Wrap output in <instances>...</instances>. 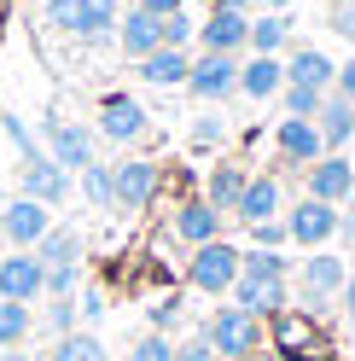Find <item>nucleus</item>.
<instances>
[{"mask_svg":"<svg viewBox=\"0 0 355 361\" xmlns=\"http://www.w3.org/2000/svg\"><path fill=\"white\" fill-rule=\"evenodd\" d=\"M47 228H53V210L24 198V192H12L6 204H0V239H6V251H35Z\"/></svg>","mask_w":355,"mask_h":361,"instance_id":"8","label":"nucleus"},{"mask_svg":"<svg viewBox=\"0 0 355 361\" xmlns=\"http://www.w3.org/2000/svg\"><path fill=\"white\" fill-rule=\"evenodd\" d=\"M187 71H192V53H181V47H158L151 59L135 64V76L146 87H187Z\"/></svg>","mask_w":355,"mask_h":361,"instance_id":"23","label":"nucleus"},{"mask_svg":"<svg viewBox=\"0 0 355 361\" xmlns=\"http://www.w3.org/2000/svg\"><path fill=\"white\" fill-rule=\"evenodd\" d=\"M332 30L344 41H355V0H338V6H332Z\"/></svg>","mask_w":355,"mask_h":361,"instance_id":"43","label":"nucleus"},{"mask_svg":"<svg viewBox=\"0 0 355 361\" xmlns=\"http://www.w3.org/2000/svg\"><path fill=\"white\" fill-rule=\"evenodd\" d=\"M245 180H251V169L239 164V157H221V164L210 169V180H204V198H210L221 216H233L239 198H245Z\"/></svg>","mask_w":355,"mask_h":361,"instance_id":"22","label":"nucleus"},{"mask_svg":"<svg viewBox=\"0 0 355 361\" xmlns=\"http://www.w3.org/2000/svg\"><path fill=\"white\" fill-rule=\"evenodd\" d=\"M0 298L6 303H30L47 298V268L35 262V251H6L0 257Z\"/></svg>","mask_w":355,"mask_h":361,"instance_id":"14","label":"nucleus"},{"mask_svg":"<svg viewBox=\"0 0 355 361\" xmlns=\"http://www.w3.org/2000/svg\"><path fill=\"white\" fill-rule=\"evenodd\" d=\"M251 47V18L245 12H221L210 6L198 18V53H221V59H239Z\"/></svg>","mask_w":355,"mask_h":361,"instance_id":"12","label":"nucleus"},{"mask_svg":"<svg viewBox=\"0 0 355 361\" xmlns=\"http://www.w3.org/2000/svg\"><path fill=\"white\" fill-rule=\"evenodd\" d=\"M0 204H6V192H0Z\"/></svg>","mask_w":355,"mask_h":361,"instance_id":"52","label":"nucleus"},{"mask_svg":"<svg viewBox=\"0 0 355 361\" xmlns=\"http://www.w3.org/2000/svg\"><path fill=\"white\" fill-rule=\"evenodd\" d=\"M0 361H35L30 350H0Z\"/></svg>","mask_w":355,"mask_h":361,"instance_id":"50","label":"nucleus"},{"mask_svg":"<svg viewBox=\"0 0 355 361\" xmlns=\"http://www.w3.org/2000/svg\"><path fill=\"white\" fill-rule=\"evenodd\" d=\"M35 262L41 268H82V233L76 228H47L35 245Z\"/></svg>","mask_w":355,"mask_h":361,"instance_id":"25","label":"nucleus"},{"mask_svg":"<svg viewBox=\"0 0 355 361\" xmlns=\"http://www.w3.org/2000/svg\"><path fill=\"white\" fill-rule=\"evenodd\" d=\"M146 128H151V111L135 99V94H105L99 99V123H94V134L99 140H111V146H135V140H146Z\"/></svg>","mask_w":355,"mask_h":361,"instance_id":"7","label":"nucleus"},{"mask_svg":"<svg viewBox=\"0 0 355 361\" xmlns=\"http://www.w3.org/2000/svg\"><path fill=\"white\" fill-rule=\"evenodd\" d=\"M285 82H292V87H320V94H332L338 64H332L320 47H292V59H285Z\"/></svg>","mask_w":355,"mask_h":361,"instance_id":"21","label":"nucleus"},{"mask_svg":"<svg viewBox=\"0 0 355 361\" xmlns=\"http://www.w3.org/2000/svg\"><path fill=\"white\" fill-rule=\"evenodd\" d=\"M315 128H320L326 152H344V146L355 140V105H349V99H338V94H326V105H320Z\"/></svg>","mask_w":355,"mask_h":361,"instance_id":"24","label":"nucleus"},{"mask_svg":"<svg viewBox=\"0 0 355 361\" xmlns=\"http://www.w3.org/2000/svg\"><path fill=\"white\" fill-rule=\"evenodd\" d=\"M41 152H47L64 175H82L87 164H99V134L87 123H70V117L53 111V117L41 123Z\"/></svg>","mask_w":355,"mask_h":361,"instance_id":"2","label":"nucleus"},{"mask_svg":"<svg viewBox=\"0 0 355 361\" xmlns=\"http://www.w3.org/2000/svg\"><path fill=\"white\" fill-rule=\"evenodd\" d=\"M349 280V262L338 251H309L303 268H297V303L303 309H326V303H338V291Z\"/></svg>","mask_w":355,"mask_h":361,"instance_id":"5","label":"nucleus"},{"mask_svg":"<svg viewBox=\"0 0 355 361\" xmlns=\"http://www.w3.org/2000/svg\"><path fill=\"white\" fill-rule=\"evenodd\" d=\"M82 321H76V298H47V314L35 321V332H53V338H64V332H76Z\"/></svg>","mask_w":355,"mask_h":361,"instance_id":"32","label":"nucleus"},{"mask_svg":"<svg viewBox=\"0 0 355 361\" xmlns=\"http://www.w3.org/2000/svg\"><path fill=\"white\" fill-rule=\"evenodd\" d=\"M175 361H221V355H216V344L204 338V326H198L192 338H181V344H175Z\"/></svg>","mask_w":355,"mask_h":361,"instance_id":"38","label":"nucleus"},{"mask_svg":"<svg viewBox=\"0 0 355 361\" xmlns=\"http://www.w3.org/2000/svg\"><path fill=\"white\" fill-rule=\"evenodd\" d=\"M192 41H198V18L192 12H175V18H163V47H192Z\"/></svg>","mask_w":355,"mask_h":361,"instance_id":"34","label":"nucleus"},{"mask_svg":"<svg viewBox=\"0 0 355 361\" xmlns=\"http://www.w3.org/2000/svg\"><path fill=\"white\" fill-rule=\"evenodd\" d=\"M0 128H6V140L18 146V164H24V157H35L41 146H35V134L24 128V117H12V111H0Z\"/></svg>","mask_w":355,"mask_h":361,"instance_id":"36","label":"nucleus"},{"mask_svg":"<svg viewBox=\"0 0 355 361\" xmlns=\"http://www.w3.org/2000/svg\"><path fill=\"white\" fill-rule=\"evenodd\" d=\"M245 228H256V221H280L285 216V180L280 175H251L245 180V198H239V210H233Z\"/></svg>","mask_w":355,"mask_h":361,"instance_id":"17","label":"nucleus"},{"mask_svg":"<svg viewBox=\"0 0 355 361\" xmlns=\"http://www.w3.org/2000/svg\"><path fill=\"white\" fill-rule=\"evenodd\" d=\"M35 332V309L30 303H6L0 298V350H24Z\"/></svg>","mask_w":355,"mask_h":361,"instance_id":"28","label":"nucleus"},{"mask_svg":"<svg viewBox=\"0 0 355 361\" xmlns=\"http://www.w3.org/2000/svg\"><path fill=\"white\" fill-rule=\"evenodd\" d=\"M338 303H344V314H349V321H355V274L344 280V291H338Z\"/></svg>","mask_w":355,"mask_h":361,"instance_id":"47","label":"nucleus"},{"mask_svg":"<svg viewBox=\"0 0 355 361\" xmlns=\"http://www.w3.org/2000/svg\"><path fill=\"white\" fill-rule=\"evenodd\" d=\"M175 321H181V298H163V303H151V332H169Z\"/></svg>","mask_w":355,"mask_h":361,"instance_id":"42","label":"nucleus"},{"mask_svg":"<svg viewBox=\"0 0 355 361\" xmlns=\"http://www.w3.org/2000/svg\"><path fill=\"white\" fill-rule=\"evenodd\" d=\"M228 140V123L221 117H192V152H216Z\"/></svg>","mask_w":355,"mask_h":361,"instance_id":"35","label":"nucleus"},{"mask_svg":"<svg viewBox=\"0 0 355 361\" xmlns=\"http://www.w3.org/2000/svg\"><path fill=\"white\" fill-rule=\"evenodd\" d=\"M221 221H228V216H221V210L210 204L204 192H187L181 204H175V216H169V233L181 239L187 251H198V245H210V239H221Z\"/></svg>","mask_w":355,"mask_h":361,"instance_id":"11","label":"nucleus"},{"mask_svg":"<svg viewBox=\"0 0 355 361\" xmlns=\"http://www.w3.org/2000/svg\"><path fill=\"white\" fill-rule=\"evenodd\" d=\"M338 245H355V204L338 210Z\"/></svg>","mask_w":355,"mask_h":361,"instance_id":"46","label":"nucleus"},{"mask_svg":"<svg viewBox=\"0 0 355 361\" xmlns=\"http://www.w3.org/2000/svg\"><path fill=\"white\" fill-rule=\"evenodd\" d=\"M47 361H111V355H105V338H99V332H82V326H76V332L53 338V355H47Z\"/></svg>","mask_w":355,"mask_h":361,"instance_id":"29","label":"nucleus"},{"mask_svg":"<svg viewBox=\"0 0 355 361\" xmlns=\"http://www.w3.org/2000/svg\"><path fill=\"white\" fill-rule=\"evenodd\" d=\"M245 239L256 245V251H280V245H292V239H285V221H256V228H245Z\"/></svg>","mask_w":355,"mask_h":361,"instance_id":"37","label":"nucleus"},{"mask_svg":"<svg viewBox=\"0 0 355 361\" xmlns=\"http://www.w3.org/2000/svg\"><path fill=\"white\" fill-rule=\"evenodd\" d=\"M262 12H280V18H292V0H256Z\"/></svg>","mask_w":355,"mask_h":361,"instance_id":"49","label":"nucleus"},{"mask_svg":"<svg viewBox=\"0 0 355 361\" xmlns=\"http://www.w3.org/2000/svg\"><path fill=\"white\" fill-rule=\"evenodd\" d=\"M76 187H82V198L94 210H117V187H111V164H87L82 175H76Z\"/></svg>","mask_w":355,"mask_h":361,"instance_id":"30","label":"nucleus"},{"mask_svg":"<svg viewBox=\"0 0 355 361\" xmlns=\"http://www.w3.org/2000/svg\"><path fill=\"white\" fill-rule=\"evenodd\" d=\"M99 314H105V291H99V286H82V291H76V321L94 326Z\"/></svg>","mask_w":355,"mask_h":361,"instance_id":"41","label":"nucleus"},{"mask_svg":"<svg viewBox=\"0 0 355 361\" xmlns=\"http://www.w3.org/2000/svg\"><path fill=\"white\" fill-rule=\"evenodd\" d=\"M228 298L245 309V314H256L262 326H268L274 314H285V303H292V280H245V274H239Z\"/></svg>","mask_w":355,"mask_h":361,"instance_id":"16","label":"nucleus"},{"mask_svg":"<svg viewBox=\"0 0 355 361\" xmlns=\"http://www.w3.org/2000/svg\"><path fill=\"white\" fill-rule=\"evenodd\" d=\"M285 47H292V18H280V12H251V53L280 59Z\"/></svg>","mask_w":355,"mask_h":361,"instance_id":"26","label":"nucleus"},{"mask_svg":"<svg viewBox=\"0 0 355 361\" xmlns=\"http://www.w3.org/2000/svg\"><path fill=\"white\" fill-rule=\"evenodd\" d=\"M239 274H245V280H292V257L245 245V251H239Z\"/></svg>","mask_w":355,"mask_h":361,"instance_id":"27","label":"nucleus"},{"mask_svg":"<svg viewBox=\"0 0 355 361\" xmlns=\"http://www.w3.org/2000/svg\"><path fill=\"white\" fill-rule=\"evenodd\" d=\"M18 192L35 198V204H47V210H58L64 198L76 192V175H64L47 152H35V157H24V164H18Z\"/></svg>","mask_w":355,"mask_h":361,"instance_id":"10","label":"nucleus"},{"mask_svg":"<svg viewBox=\"0 0 355 361\" xmlns=\"http://www.w3.org/2000/svg\"><path fill=\"white\" fill-rule=\"evenodd\" d=\"M280 105H285V117L315 123V117H320V105H326V94H320V87H292V82H285V87H280Z\"/></svg>","mask_w":355,"mask_h":361,"instance_id":"31","label":"nucleus"},{"mask_svg":"<svg viewBox=\"0 0 355 361\" xmlns=\"http://www.w3.org/2000/svg\"><path fill=\"white\" fill-rule=\"evenodd\" d=\"M135 6L151 18H175V12H187V0H135Z\"/></svg>","mask_w":355,"mask_h":361,"instance_id":"45","label":"nucleus"},{"mask_svg":"<svg viewBox=\"0 0 355 361\" xmlns=\"http://www.w3.org/2000/svg\"><path fill=\"white\" fill-rule=\"evenodd\" d=\"M233 280H239V245L233 239H210V245H198L187 257V286L204 291V298L233 291Z\"/></svg>","mask_w":355,"mask_h":361,"instance_id":"3","label":"nucleus"},{"mask_svg":"<svg viewBox=\"0 0 355 361\" xmlns=\"http://www.w3.org/2000/svg\"><path fill=\"white\" fill-rule=\"evenodd\" d=\"M280 87H285V59H262V53L239 59V94H245L251 105L280 99Z\"/></svg>","mask_w":355,"mask_h":361,"instance_id":"20","label":"nucleus"},{"mask_svg":"<svg viewBox=\"0 0 355 361\" xmlns=\"http://www.w3.org/2000/svg\"><path fill=\"white\" fill-rule=\"evenodd\" d=\"M280 221H285V239L303 245V251H326V245L338 239V210L320 204V198H292Z\"/></svg>","mask_w":355,"mask_h":361,"instance_id":"6","label":"nucleus"},{"mask_svg":"<svg viewBox=\"0 0 355 361\" xmlns=\"http://www.w3.org/2000/svg\"><path fill=\"white\" fill-rule=\"evenodd\" d=\"M303 198H320V204L344 210L349 198H355V164H349L344 152H326L320 164L303 169Z\"/></svg>","mask_w":355,"mask_h":361,"instance_id":"9","label":"nucleus"},{"mask_svg":"<svg viewBox=\"0 0 355 361\" xmlns=\"http://www.w3.org/2000/svg\"><path fill=\"white\" fill-rule=\"evenodd\" d=\"M216 6H221V12H245V18H251V6H256V0H216Z\"/></svg>","mask_w":355,"mask_h":361,"instance_id":"48","label":"nucleus"},{"mask_svg":"<svg viewBox=\"0 0 355 361\" xmlns=\"http://www.w3.org/2000/svg\"><path fill=\"white\" fill-rule=\"evenodd\" d=\"M332 94L355 105V59H344V64H338V82H332Z\"/></svg>","mask_w":355,"mask_h":361,"instance_id":"44","label":"nucleus"},{"mask_svg":"<svg viewBox=\"0 0 355 361\" xmlns=\"http://www.w3.org/2000/svg\"><path fill=\"white\" fill-rule=\"evenodd\" d=\"M111 187H117V210L123 216H140L158 204L163 192V164H151V157H123V164H111Z\"/></svg>","mask_w":355,"mask_h":361,"instance_id":"4","label":"nucleus"},{"mask_svg":"<svg viewBox=\"0 0 355 361\" xmlns=\"http://www.w3.org/2000/svg\"><path fill=\"white\" fill-rule=\"evenodd\" d=\"M82 291V268H47V298H76Z\"/></svg>","mask_w":355,"mask_h":361,"instance_id":"40","label":"nucleus"},{"mask_svg":"<svg viewBox=\"0 0 355 361\" xmlns=\"http://www.w3.org/2000/svg\"><path fill=\"white\" fill-rule=\"evenodd\" d=\"M0 6H12V0H0Z\"/></svg>","mask_w":355,"mask_h":361,"instance_id":"51","label":"nucleus"},{"mask_svg":"<svg viewBox=\"0 0 355 361\" xmlns=\"http://www.w3.org/2000/svg\"><path fill=\"white\" fill-rule=\"evenodd\" d=\"M128 361H175L169 332H140V338H135V350H128Z\"/></svg>","mask_w":355,"mask_h":361,"instance_id":"33","label":"nucleus"},{"mask_svg":"<svg viewBox=\"0 0 355 361\" xmlns=\"http://www.w3.org/2000/svg\"><path fill=\"white\" fill-rule=\"evenodd\" d=\"M117 24H123V0H82L70 35L82 47H105V41H117Z\"/></svg>","mask_w":355,"mask_h":361,"instance_id":"18","label":"nucleus"},{"mask_svg":"<svg viewBox=\"0 0 355 361\" xmlns=\"http://www.w3.org/2000/svg\"><path fill=\"white\" fill-rule=\"evenodd\" d=\"M117 47L128 53V59H151L163 47V18H151V12H140V6H128L123 12V24H117Z\"/></svg>","mask_w":355,"mask_h":361,"instance_id":"19","label":"nucleus"},{"mask_svg":"<svg viewBox=\"0 0 355 361\" xmlns=\"http://www.w3.org/2000/svg\"><path fill=\"white\" fill-rule=\"evenodd\" d=\"M204 338L216 344L221 361H251L262 344H268V326H262L256 314H245L239 303H221L210 321H204Z\"/></svg>","mask_w":355,"mask_h":361,"instance_id":"1","label":"nucleus"},{"mask_svg":"<svg viewBox=\"0 0 355 361\" xmlns=\"http://www.w3.org/2000/svg\"><path fill=\"white\" fill-rule=\"evenodd\" d=\"M187 94H192V99H204V105L233 99V94H239V59L198 53V59H192V71H187Z\"/></svg>","mask_w":355,"mask_h":361,"instance_id":"13","label":"nucleus"},{"mask_svg":"<svg viewBox=\"0 0 355 361\" xmlns=\"http://www.w3.org/2000/svg\"><path fill=\"white\" fill-rule=\"evenodd\" d=\"M274 152H280V164L285 169H309V164H320L326 157V140H320V128L315 123H303V117H280V128H274Z\"/></svg>","mask_w":355,"mask_h":361,"instance_id":"15","label":"nucleus"},{"mask_svg":"<svg viewBox=\"0 0 355 361\" xmlns=\"http://www.w3.org/2000/svg\"><path fill=\"white\" fill-rule=\"evenodd\" d=\"M76 12H82V0H41V18H47L53 30H64V35H70V24H76Z\"/></svg>","mask_w":355,"mask_h":361,"instance_id":"39","label":"nucleus"}]
</instances>
